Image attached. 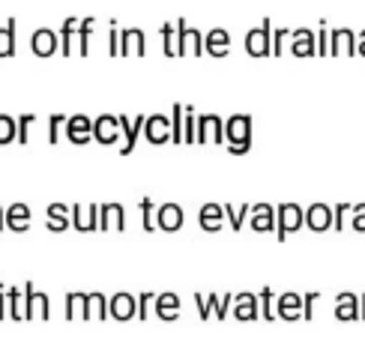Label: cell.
Listing matches in <instances>:
<instances>
[{
    "instance_id": "cell-42",
    "label": "cell",
    "mask_w": 365,
    "mask_h": 341,
    "mask_svg": "<svg viewBox=\"0 0 365 341\" xmlns=\"http://www.w3.org/2000/svg\"><path fill=\"white\" fill-rule=\"evenodd\" d=\"M66 120H69V117H63V114H54V117L48 120V141H51V144L60 138V129H66Z\"/></svg>"
},
{
    "instance_id": "cell-33",
    "label": "cell",
    "mask_w": 365,
    "mask_h": 341,
    "mask_svg": "<svg viewBox=\"0 0 365 341\" xmlns=\"http://www.w3.org/2000/svg\"><path fill=\"white\" fill-rule=\"evenodd\" d=\"M182 144H197V117L189 105H182Z\"/></svg>"
},
{
    "instance_id": "cell-36",
    "label": "cell",
    "mask_w": 365,
    "mask_h": 341,
    "mask_svg": "<svg viewBox=\"0 0 365 341\" xmlns=\"http://www.w3.org/2000/svg\"><path fill=\"white\" fill-rule=\"evenodd\" d=\"M15 54V19H9L0 27V57H12Z\"/></svg>"
},
{
    "instance_id": "cell-47",
    "label": "cell",
    "mask_w": 365,
    "mask_h": 341,
    "mask_svg": "<svg viewBox=\"0 0 365 341\" xmlns=\"http://www.w3.org/2000/svg\"><path fill=\"white\" fill-rule=\"evenodd\" d=\"M261 300H264V320H272V317H276V312H272V290L269 287H264Z\"/></svg>"
},
{
    "instance_id": "cell-22",
    "label": "cell",
    "mask_w": 365,
    "mask_h": 341,
    "mask_svg": "<svg viewBox=\"0 0 365 341\" xmlns=\"http://www.w3.org/2000/svg\"><path fill=\"white\" fill-rule=\"evenodd\" d=\"M57 34L54 30H48V27H39L36 34H34V39H30V49H34V54L36 57H51L60 45H57Z\"/></svg>"
},
{
    "instance_id": "cell-51",
    "label": "cell",
    "mask_w": 365,
    "mask_h": 341,
    "mask_svg": "<svg viewBox=\"0 0 365 341\" xmlns=\"http://www.w3.org/2000/svg\"><path fill=\"white\" fill-rule=\"evenodd\" d=\"M351 213V204H339L336 207V228H344V215Z\"/></svg>"
},
{
    "instance_id": "cell-12",
    "label": "cell",
    "mask_w": 365,
    "mask_h": 341,
    "mask_svg": "<svg viewBox=\"0 0 365 341\" xmlns=\"http://www.w3.org/2000/svg\"><path fill=\"white\" fill-rule=\"evenodd\" d=\"M66 138L72 144H87L93 141V120L84 117V114H75L66 120Z\"/></svg>"
},
{
    "instance_id": "cell-39",
    "label": "cell",
    "mask_w": 365,
    "mask_h": 341,
    "mask_svg": "<svg viewBox=\"0 0 365 341\" xmlns=\"http://www.w3.org/2000/svg\"><path fill=\"white\" fill-rule=\"evenodd\" d=\"M171 141L182 144V105L171 108Z\"/></svg>"
},
{
    "instance_id": "cell-49",
    "label": "cell",
    "mask_w": 365,
    "mask_h": 341,
    "mask_svg": "<svg viewBox=\"0 0 365 341\" xmlns=\"http://www.w3.org/2000/svg\"><path fill=\"white\" fill-rule=\"evenodd\" d=\"M156 297V293H141V297H138V317L141 320H147V308H150V300H153Z\"/></svg>"
},
{
    "instance_id": "cell-7",
    "label": "cell",
    "mask_w": 365,
    "mask_h": 341,
    "mask_svg": "<svg viewBox=\"0 0 365 341\" xmlns=\"http://www.w3.org/2000/svg\"><path fill=\"white\" fill-rule=\"evenodd\" d=\"M108 312H111L114 320H132V317H138V297H132V293L120 290L117 297L108 300Z\"/></svg>"
},
{
    "instance_id": "cell-9",
    "label": "cell",
    "mask_w": 365,
    "mask_h": 341,
    "mask_svg": "<svg viewBox=\"0 0 365 341\" xmlns=\"http://www.w3.org/2000/svg\"><path fill=\"white\" fill-rule=\"evenodd\" d=\"M177 34H180V57H197V54H204V36L197 34L195 27H189L186 21H177Z\"/></svg>"
},
{
    "instance_id": "cell-16",
    "label": "cell",
    "mask_w": 365,
    "mask_h": 341,
    "mask_svg": "<svg viewBox=\"0 0 365 341\" xmlns=\"http://www.w3.org/2000/svg\"><path fill=\"white\" fill-rule=\"evenodd\" d=\"M291 54L297 57H314L317 54V34H312L309 27H299L291 34Z\"/></svg>"
},
{
    "instance_id": "cell-46",
    "label": "cell",
    "mask_w": 365,
    "mask_h": 341,
    "mask_svg": "<svg viewBox=\"0 0 365 341\" xmlns=\"http://www.w3.org/2000/svg\"><path fill=\"white\" fill-rule=\"evenodd\" d=\"M108 54L117 57L120 54V34H117V21H111V30H108Z\"/></svg>"
},
{
    "instance_id": "cell-45",
    "label": "cell",
    "mask_w": 365,
    "mask_h": 341,
    "mask_svg": "<svg viewBox=\"0 0 365 341\" xmlns=\"http://www.w3.org/2000/svg\"><path fill=\"white\" fill-rule=\"evenodd\" d=\"M287 36H291V34H287V27H282V30H276V34H272V54H276V57L284 51Z\"/></svg>"
},
{
    "instance_id": "cell-19",
    "label": "cell",
    "mask_w": 365,
    "mask_h": 341,
    "mask_svg": "<svg viewBox=\"0 0 365 341\" xmlns=\"http://www.w3.org/2000/svg\"><path fill=\"white\" fill-rule=\"evenodd\" d=\"M126 228V210L120 204H102L99 207V230H123Z\"/></svg>"
},
{
    "instance_id": "cell-28",
    "label": "cell",
    "mask_w": 365,
    "mask_h": 341,
    "mask_svg": "<svg viewBox=\"0 0 365 341\" xmlns=\"http://www.w3.org/2000/svg\"><path fill=\"white\" fill-rule=\"evenodd\" d=\"M156 315L162 320H177L180 317V297L177 293H156Z\"/></svg>"
},
{
    "instance_id": "cell-14",
    "label": "cell",
    "mask_w": 365,
    "mask_h": 341,
    "mask_svg": "<svg viewBox=\"0 0 365 341\" xmlns=\"http://www.w3.org/2000/svg\"><path fill=\"white\" fill-rule=\"evenodd\" d=\"M147 51V39L138 27H126L123 34H120V54L123 57H144Z\"/></svg>"
},
{
    "instance_id": "cell-38",
    "label": "cell",
    "mask_w": 365,
    "mask_h": 341,
    "mask_svg": "<svg viewBox=\"0 0 365 341\" xmlns=\"http://www.w3.org/2000/svg\"><path fill=\"white\" fill-rule=\"evenodd\" d=\"M12 141H19V123L0 114V144H12Z\"/></svg>"
},
{
    "instance_id": "cell-5",
    "label": "cell",
    "mask_w": 365,
    "mask_h": 341,
    "mask_svg": "<svg viewBox=\"0 0 365 341\" xmlns=\"http://www.w3.org/2000/svg\"><path fill=\"white\" fill-rule=\"evenodd\" d=\"M24 297H27V320H48L51 317V300L34 287V282L24 285Z\"/></svg>"
},
{
    "instance_id": "cell-1",
    "label": "cell",
    "mask_w": 365,
    "mask_h": 341,
    "mask_svg": "<svg viewBox=\"0 0 365 341\" xmlns=\"http://www.w3.org/2000/svg\"><path fill=\"white\" fill-rule=\"evenodd\" d=\"M225 141L231 144L234 156H242L252 147V117L249 114H234L225 120Z\"/></svg>"
},
{
    "instance_id": "cell-43",
    "label": "cell",
    "mask_w": 365,
    "mask_h": 341,
    "mask_svg": "<svg viewBox=\"0 0 365 341\" xmlns=\"http://www.w3.org/2000/svg\"><path fill=\"white\" fill-rule=\"evenodd\" d=\"M351 228L365 234V204H351Z\"/></svg>"
},
{
    "instance_id": "cell-27",
    "label": "cell",
    "mask_w": 365,
    "mask_h": 341,
    "mask_svg": "<svg viewBox=\"0 0 365 341\" xmlns=\"http://www.w3.org/2000/svg\"><path fill=\"white\" fill-rule=\"evenodd\" d=\"M30 219H34V213H30L27 204H12L6 210V228L15 230V234H24V230L30 228Z\"/></svg>"
},
{
    "instance_id": "cell-24",
    "label": "cell",
    "mask_w": 365,
    "mask_h": 341,
    "mask_svg": "<svg viewBox=\"0 0 365 341\" xmlns=\"http://www.w3.org/2000/svg\"><path fill=\"white\" fill-rule=\"evenodd\" d=\"M117 120H120V132H123V138H126V144H123V156H129V153L135 150V141H138V135L144 132L147 117H135V120H129V117L120 114Z\"/></svg>"
},
{
    "instance_id": "cell-18",
    "label": "cell",
    "mask_w": 365,
    "mask_h": 341,
    "mask_svg": "<svg viewBox=\"0 0 365 341\" xmlns=\"http://www.w3.org/2000/svg\"><path fill=\"white\" fill-rule=\"evenodd\" d=\"M93 138H96L99 144H114L117 138H120V120H117L114 114L96 117V123H93Z\"/></svg>"
},
{
    "instance_id": "cell-13",
    "label": "cell",
    "mask_w": 365,
    "mask_h": 341,
    "mask_svg": "<svg viewBox=\"0 0 365 341\" xmlns=\"http://www.w3.org/2000/svg\"><path fill=\"white\" fill-rule=\"evenodd\" d=\"M72 225H75V230H81V234L96 230L99 228V207L96 204H75L72 207Z\"/></svg>"
},
{
    "instance_id": "cell-35",
    "label": "cell",
    "mask_w": 365,
    "mask_h": 341,
    "mask_svg": "<svg viewBox=\"0 0 365 341\" xmlns=\"http://www.w3.org/2000/svg\"><path fill=\"white\" fill-rule=\"evenodd\" d=\"M93 27H96L93 19H84V21L78 24V42H75V51H78L81 57L90 54V39H93Z\"/></svg>"
},
{
    "instance_id": "cell-29",
    "label": "cell",
    "mask_w": 365,
    "mask_h": 341,
    "mask_svg": "<svg viewBox=\"0 0 365 341\" xmlns=\"http://www.w3.org/2000/svg\"><path fill=\"white\" fill-rule=\"evenodd\" d=\"M66 320H87V293H66Z\"/></svg>"
},
{
    "instance_id": "cell-52",
    "label": "cell",
    "mask_w": 365,
    "mask_h": 341,
    "mask_svg": "<svg viewBox=\"0 0 365 341\" xmlns=\"http://www.w3.org/2000/svg\"><path fill=\"white\" fill-rule=\"evenodd\" d=\"M6 302H9V293H6V287H0V320L6 317Z\"/></svg>"
},
{
    "instance_id": "cell-25",
    "label": "cell",
    "mask_w": 365,
    "mask_h": 341,
    "mask_svg": "<svg viewBox=\"0 0 365 341\" xmlns=\"http://www.w3.org/2000/svg\"><path fill=\"white\" fill-rule=\"evenodd\" d=\"M332 315H336L339 320H356V317H359V297H356V293H351V290L339 293Z\"/></svg>"
},
{
    "instance_id": "cell-6",
    "label": "cell",
    "mask_w": 365,
    "mask_h": 341,
    "mask_svg": "<svg viewBox=\"0 0 365 341\" xmlns=\"http://www.w3.org/2000/svg\"><path fill=\"white\" fill-rule=\"evenodd\" d=\"M195 302H197V308H201V317H204V320H207L212 312H216L219 320H225L227 312H231V305H234V293H227V297H216V293L204 297V293H197Z\"/></svg>"
},
{
    "instance_id": "cell-3",
    "label": "cell",
    "mask_w": 365,
    "mask_h": 341,
    "mask_svg": "<svg viewBox=\"0 0 365 341\" xmlns=\"http://www.w3.org/2000/svg\"><path fill=\"white\" fill-rule=\"evenodd\" d=\"M246 51L252 57H267L272 54V24L264 19L261 27H252L246 34Z\"/></svg>"
},
{
    "instance_id": "cell-54",
    "label": "cell",
    "mask_w": 365,
    "mask_h": 341,
    "mask_svg": "<svg viewBox=\"0 0 365 341\" xmlns=\"http://www.w3.org/2000/svg\"><path fill=\"white\" fill-rule=\"evenodd\" d=\"M359 317H365V293L359 297Z\"/></svg>"
},
{
    "instance_id": "cell-2",
    "label": "cell",
    "mask_w": 365,
    "mask_h": 341,
    "mask_svg": "<svg viewBox=\"0 0 365 341\" xmlns=\"http://www.w3.org/2000/svg\"><path fill=\"white\" fill-rule=\"evenodd\" d=\"M302 225H306V210H302L299 204H279L276 207V234H279V240H284L287 234L299 230Z\"/></svg>"
},
{
    "instance_id": "cell-4",
    "label": "cell",
    "mask_w": 365,
    "mask_h": 341,
    "mask_svg": "<svg viewBox=\"0 0 365 341\" xmlns=\"http://www.w3.org/2000/svg\"><path fill=\"white\" fill-rule=\"evenodd\" d=\"M225 141V120L216 114L197 117V144H222Z\"/></svg>"
},
{
    "instance_id": "cell-50",
    "label": "cell",
    "mask_w": 365,
    "mask_h": 341,
    "mask_svg": "<svg viewBox=\"0 0 365 341\" xmlns=\"http://www.w3.org/2000/svg\"><path fill=\"white\" fill-rule=\"evenodd\" d=\"M45 215H69V219H72V210L66 204H48V213H45Z\"/></svg>"
},
{
    "instance_id": "cell-20",
    "label": "cell",
    "mask_w": 365,
    "mask_h": 341,
    "mask_svg": "<svg viewBox=\"0 0 365 341\" xmlns=\"http://www.w3.org/2000/svg\"><path fill=\"white\" fill-rule=\"evenodd\" d=\"M182 219H186V215H182L180 204H162L156 210V225H159V230H168V234L182 228Z\"/></svg>"
},
{
    "instance_id": "cell-34",
    "label": "cell",
    "mask_w": 365,
    "mask_h": 341,
    "mask_svg": "<svg viewBox=\"0 0 365 341\" xmlns=\"http://www.w3.org/2000/svg\"><path fill=\"white\" fill-rule=\"evenodd\" d=\"M9 293V317L12 320H27V297H24V293L19 290V287H9L6 290Z\"/></svg>"
},
{
    "instance_id": "cell-53",
    "label": "cell",
    "mask_w": 365,
    "mask_h": 341,
    "mask_svg": "<svg viewBox=\"0 0 365 341\" xmlns=\"http://www.w3.org/2000/svg\"><path fill=\"white\" fill-rule=\"evenodd\" d=\"M356 54H362V57H365V30L356 36Z\"/></svg>"
},
{
    "instance_id": "cell-31",
    "label": "cell",
    "mask_w": 365,
    "mask_h": 341,
    "mask_svg": "<svg viewBox=\"0 0 365 341\" xmlns=\"http://www.w3.org/2000/svg\"><path fill=\"white\" fill-rule=\"evenodd\" d=\"M105 320V317H111L108 312V300L102 297V293H87V320Z\"/></svg>"
},
{
    "instance_id": "cell-55",
    "label": "cell",
    "mask_w": 365,
    "mask_h": 341,
    "mask_svg": "<svg viewBox=\"0 0 365 341\" xmlns=\"http://www.w3.org/2000/svg\"><path fill=\"white\" fill-rule=\"evenodd\" d=\"M4 228H6V213L0 210V230H4Z\"/></svg>"
},
{
    "instance_id": "cell-30",
    "label": "cell",
    "mask_w": 365,
    "mask_h": 341,
    "mask_svg": "<svg viewBox=\"0 0 365 341\" xmlns=\"http://www.w3.org/2000/svg\"><path fill=\"white\" fill-rule=\"evenodd\" d=\"M78 19H66L63 21V30H60V51H63L66 57H72V49L75 42H78Z\"/></svg>"
},
{
    "instance_id": "cell-40",
    "label": "cell",
    "mask_w": 365,
    "mask_h": 341,
    "mask_svg": "<svg viewBox=\"0 0 365 341\" xmlns=\"http://www.w3.org/2000/svg\"><path fill=\"white\" fill-rule=\"evenodd\" d=\"M138 210H141V222H144V230H156L159 225H156L153 200H150V198H144V200H141V204H138Z\"/></svg>"
},
{
    "instance_id": "cell-11",
    "label": "cell",
    "mask_w": 365,
    "mask_h": 341,
    "mask_svg": "<svg viewBox=\"0 0 365 341\" xmlns=\"http://www.w3.org/2000/svg\"><path fill=\"white\" fill-rule=\"evenodd\" d=\"M144 135L150 144H168L171 141V120L165 114H153L144 123Z\"/></svg>"
},
{
    "instance_id": "cell-23",
    "label": "cell",
    "mask_w": 365,
    "mask_h": 341,
    "mask_svg": "<svg viewBox=\"0 0 365 341\" xmlns=\"http://www.w3.org/2000/svg\"><path fill=\"white\" fill-rule=\"evenodd\" d=\"M201 228L207 230V234H216V230L225 228V219H227V213H225V204H204L201 207Z\"/></svg>"
},
{
    "instance_id": "cell-44",
    "label": "cell",
    "mask_w": 365,
    "mask_h": 341,
    "mask_svg": "<svg viewBox=\"0 0 365 341\" xmlns=\"http://www.w3.org/2000/svg\"><path fill=\"white\" fill-rule=\"evenodd\" d=\"M69 222H72L69 215H45V225H48V230H54V234H63Z\"/></svg>"
},
{
    "instance_id": "cell-8",
    "label": "cell",
    "mask_w": 365,
    "mask_h": 341,
    "mask_svg": "<svg viewBox=\"0 0 365 341\" xmlns=\"http://www.w3.org/2000/svg\"><path fill=\"white\" fill-rule=\"evenodd\" d=\"M332 225H336V210H332L329 204H312L306 210V228L324 234V230H329Z\"/></svg>"
},
{
    "instance_id": "cell-32",
    "label": "cell",
    "mask_w": 365,
    "mask_h": 341,
    "mask_svg": "<svg viewBox=\"0 0 365 341\" xmlns=\"http://www.w3.org/2000/svg\"><path fill=\"white\" fill-rule=\"evenodd\" d=\"M162 49L168 57H180V34H177V24H162Z\"/></svg>"
},
{
    "instance_id": "cell-48",
    "label": "cell",
    "mask_w": 365,
    "mask_h": 341,
    "mask_svg": "<svg viewBox=\"0 0 365 341\" xmlns=\"http://www.w3.org/2000/svg\"><path fill=\"white\" fill-rule=\"evenodd\" d=\"M317 54H329V30L327 27L317 34Z\"/></svg>"
},
{
    "instance_id": "cell-37",
    "label": "cell",
    "mask_w": 365,
    "mask_h": 341,
    "mask_svg": "<svg viewBox=\"0 0 365 341\" xmlns=\"http://www.w3.org/2000/svg\"><path fill=\"white\" fill-rule=\"evenodd\" d=\"M225 213H227V222H231V228H242V222H246V215L252 213V204H225Z\"/></svg>"
},
{
    "instance_id": "cell-41",
    "label": "cell",
    "mask_w": 365,
    "mask_h": 341,
    "mask_svg": "<svg viewBox=\"0 0 365 341\" xmlns=\"http://www.w3.org/2000/svg\"><path fill=\"white\" fill-rule=\"evenodd\" d=\"M15 123H19V141L27 144V141H30V126L36 123V114H24V117H19Z\"/></svg>"
},
{
    "instance_id": "cell-10",
    "label": "cell",
    "mask_w": 365,
    "mask_h": 341,
    "mask_svg": "<svg viewBox=\"0 0 365 341\" xmlns=\"http://www.w3.org/2000/svg\"><path fill=\"white\" fill-rule=\"evenodd\" d=\"M329 54L339 57V54H356V34L351 27H339V30H329Z\"/></svg>"
},
{
    "instance_id": "cell-21",
    "label": "cell",
    "mask_w": 365,
    "mask_h": 341,
    "mask_svg": "<svg viewBox=\"0 0 365 341\" xmlns=\"http://www.w3.org/2000/svg\"><path fill=\"white\" fill-rule=\"evenodd\" d=\"M252 230L257 234H267V230L276 228V207L272 204H252V222H249Z\"/></svg>"
},
{
    "instance_id": "cell-15",
    "label": "cell",
    "mask_w": 365,
    "mask_h": 341,
    "mask_svg": "<svg viewBox=\"0 0 365 341\" xmlns=\"http://www.w3.org/2000/svg\"><path fill=\"white\" fill-rule=\"evenodd\" d=\"M302 305H306V300H302L299 293L287 290V293H282V297L276 300V317H282V320H299L302 317Z\"/></svg>"
},
{
    "instance_id": "cell-26",
    "label": "cell",
    "mask_w": 365,
    "mask_h": 341,
    "mask_svg": "<svg viewBox=\"0 0 365 341\" xmlns=\"http://www.w3.org/2000/svg\"><path fill=\"white\" fill-rule=\"evenodd\" d=\"M257 302H261V297H255V293H240V297H234L231 312H234L237 320H255L257 317Z\"/></svg>"
},
{
    "instance_id": "cell-17",
    "label": "cell",
    "mask_w": 365,
    "mask_h": 341,
    "mask_svg": "<svg viewBox=\"0 0 365 341\" xmlns=\"http://www.w3.org/2000/svg\"><path fill=\"white\" fill-rule=\"evenodd\" d=\"M204 51L210 57H227V51H231V36H227L225 27H212L204 36Z\"/></svg>"
}]
</instances>
